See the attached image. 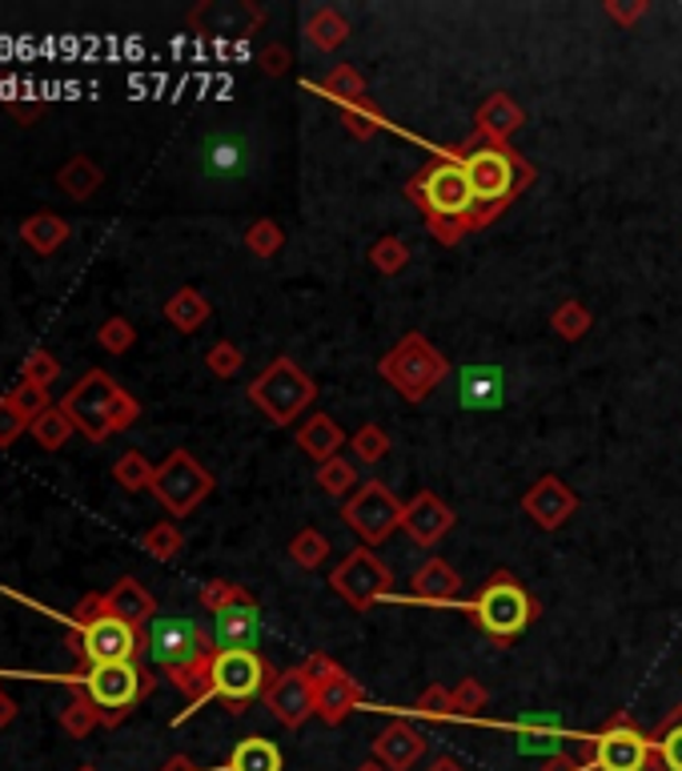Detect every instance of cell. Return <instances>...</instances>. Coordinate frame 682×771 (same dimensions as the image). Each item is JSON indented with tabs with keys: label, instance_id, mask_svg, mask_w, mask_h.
Instances as JSON below:
<instances>
[{
	"label": "cell",
	"instance_id": "cell-1",
	"mask_svg": "<svg viewBox=\"0 0 682 771\" xmlns=\"http://www.w3.org/2000/svg\"><path fill=\"white\" fill-rule=\"evenodd\" d=\"M470 611L490 639L510 643V639H518V635L526 631V623L535 619V602H530V595H526L510 575H493V582H486Z\"/></svg>",
	"mask_w": 682,
	"mask_h": 771
},
{
	"label": "cell",
	"instance_id": "cell-2",
	"mask_svg": "<svg viewBox=\"0 0 682 771\" xmlns=\"http://www.w3.org/2000/svg\"><path fill=\"white\" fill-rule=\"evenodd\" d=\"M116 394H121V386H116L105 371H89L77 378V386H69L61 410L73 418V426L89 438V443H105L109 434H113L109 414H113Z\"/></svg>",
	"mask_w": 682,
	"mask_h": 771
},
{
	"label": "cell",
	"instance_id": "cell-3",
	"mask_svg": "<svg viewBox=\"0 0 682 771\" xmlns=\"http://www.w3.org/2000/svg\"><path fill=\"white\" fill-rule=\"evenodd\" d=\"M145 651L157 667L177 671V667H190L197 659L213 656L217 647H213L210 635L201 631V623L181 619V615H169V619H153L145 627Z\"/></svg>",
	"mask_w": 682,
	"mask_h": 771
},
{
	"label": "cell",
	"instance_id": "cell-4",
	"mask_svg": "<svg viewBox=\"0 0 682 771\" xmlns=\"http://www.w3.org/2000/svg\"><path fill=\"white\" fill-rule=\"evenodd\" d=\"M253 406H262L273 423H294L297 414L314 402V382L305 378L289 358H277L262 378L250 386Z\"/></svg>",
	"mask_w": 682,
	"mask_h": 771
},
{
	"label": "cell",
	"instance_id": "cell-5",
	"mask_svg": "<svg viewBox=\"0 0 682 771\" xmlns=\"http://www.w3.org/2000/svg\"><path fill=\"white\" fill-rule=\"evenodd\" d=\"M153 495L161 498V507L169 515H190L197 510V503L213 490V475L190 450H173L165 463L157 466V475H153V486H149Z\"/></svg>",
	"mask_w": 682,
	"mask_h": 771
},
{
	"label": "cell",
	"instance_id": "cell-6",
	"mask_svg": "<svg viewBox=\"0 0 682 771\" xmlns=\"http://www.w3.org/2000/svg\"><path fill=\"white\" fill-rule=\"evenodd\" d=\"M84 696L93 699L101 711V723L116 728L121 719L133 711V703L145 696V679L136 671V663H96L84 676Z\"/></svg>",
	"mask_w": 682,
	"mask_h": 771
},
{
	"label": "cell",
	"instance_id": "cell-7",
	"mask_svg": "<svg viewBox=\"0 0 682 771\" xmlns=\"http://www.w3.org/2000/svg\"><path fill=\"white\" fill-rule=\"evenodd\" d=\"M418 190H421L418 197L426 201L434 222H466L474 213V205H478L462 161H438V165H430L426 177L418 181Z\"/></svg>",
	"mask_w": 682,
	"mask_h": 771
},
{
	"label": "cell",
	"instance_id": "cell-8",
	"mask_svg": "<svg viewBox=\"0 0 682 771\" xmlns=\"http://www.w3.org/2000/svg\"><path fill=\"white\" fill-rule=\"evenodd\" d=\"M462 165H466V177H470L474 201H478L486 210V217H490L518 185L515 158H510L502 145H474L462 158Z\"/></svg>",
	"mask_w": 682,
	"mask_h": 771
},
{
	"label": "cell",
	"instance_id": "cell-9",
	"mask_svg": "<svg viewBox=\"0 0 682 771\" xmlns=\"http://www.w3.org/2000/svg\"><path fill=\"white\" fill-rule=\"evenodd\" d=\"M381 374H386L409 402H418L430 394L434 382L446 374V362L438 358V349L421 338H406L386 362H381Z\"/></svg>",
	"mask_w": 682,
	"mask_h": 771
},
{
	"label": "cell",
	"instance_id": "cell-10",
	"mask_svg": "<svg viewBox=\"0 0 682 771\" xmlns=\"http://www.w3.org/2000/svg\"><path fill=\"white\" fill-rule=\"evenodd\" d=\"M213 696L225 703H250L269 683V663L257 651H217L210 663Z\"/></svg>",
	"mask_w": 682,
	"mask_h": 771
},
{
	"label": "cell",
	"instance_id": "cell-11",
	"mask_svg": "<svg viewBox=\"0 0 682 771\" xmlns=\"http://www.w3.org/2000/svg\"><path fill=\"white\" fill-rule=\"evenodd\" d=\"M141 647H145V639H141L136 627H129L116 615H101L96 623L84 627L81 639L73 643V651L81 659H89V667H96V663H133V656Z\"/></svg>",
	"mask_w": 682,
	"mask_h": 771
},
{
	"label": "cell",
	"instance_id": "cell-12",
	"mask_svg": "<svg viewBox=\"0 0 682 771\" xmlns=\"http://www.w3.org/2000/svg\"><path fill=\"white\" fill-rule=\"evenodd\" d=\"M401 515H406V507H401L398 498L389 495L381 483H366L362 490H357L354 498L346 503V523L362 535L366 542H381L389 539L394 530L401 527Z\"/></svg>",
	"mask_w": 682,
	"mask_h": 771
},
{
	"label": "cell",
	"instance_id": "cell-13",
	"mask_svg": "<svg viewBox=\"0 0 682 771\" xmlns=\"http://www.w3.org/2000/svg\"><path fill=\"white\" fill-rule=\"evenodd\" d=\"M389 582H394L389 571L369 555V550H354V555L334 571V587L346 595L349 602H357V607H366V602L389 595Z\"/></svg>",
	"mask_w": 682,
	"mask_h": 771
},
{
	"label": "cell",
	"instance_id": "cell-14",
	"mask_svg": "<svg viewBox=\"0 0 682 771\" xmlns=\"http://www.w3.org/2000/svg\"><path fill=\"white\" fill-rule=\"evenodd\" d=\"M647 763H651V743L627 723L594 736V768L599 771H647Z\"/></svg>",
	"mask_w": 682,
	"mask_h": 771
},
{
	"label": "cell",
	"instance_id": "cell-15",
	"mask_svg": "<svg viewBox=\"0 0 682 771\" xmlns=\"http://www.w3.org/2000/svg\"><path fill=\"white\" fill-rule=\"evenodd\" d=\"M257 635H262V611L250 595L213 615V647L217 651H253Z\"/></svg>",
	"mask_w": 682,
	"mask_h": 771
},
{
	"label": "cell",
	"instance_id": "cell-16",
	"mask_svg": "<svg viewBox=\"0 0 682 771\" xmlns=\"http://www.w3.org/2000/svg\"><path fill=\"white\" fill-rule=\"evenodd\" d=\"M253 165V149L242 133H233V129H221L213 138H205L201 145V170L210 173V177H221V181H233V177H245Z\"/></svg>",
	"mask_w": 682,
	"mask_h": 771
},
{
	"label": "cell",
	"instance_id": "cell-17",
	"mask_svg": "<svg viewBox=\"0 0 682 771\" xmlns=\"http://www.w3.org/2000/svg\"><path fill=\"white\" fill-rule=\"evenodd\" d=\"M269 708H273V716L282 719V723L297 728L309 711H317L314 679L305 676V671H289V676H282L277 683L269 687Z\"/></svg>",
	"mask_w": 682,
	"mask_h": 771
},
{
	"label": "cell",
	"instance_id": "cell-18",
	"mask_svg": "<svg viewBox=\"0 0 682 771\" xmlns=\"http://www.w3.org/2000/svg\"><path fill=\"white\" fill-rule=\"evenodd\" d=\"M506 378L493 366H470V371L458 374V398H462L466 410H498Z\"/></svg>",
	"mask_w": 682,
	"mask_h": 771
},
{
	"label": "cell",
	"instance_id": "cell-19",
	"mask_svg": "<svg viewBox=\"0 0 682 771\" xmlns=\"http://www.w3.org/2000/svg\"><path fill=\"white\" fill-rule=\"evenodd\" d=\"M526 510L535 515L538 527L554 530V527H562L567 515L574 510V495L562 486V478H538V486L526 495Z\"/></svg>",
	"mask_w": 682,
	"mask_h": 771
},
{
	"label": "cell",
	"instance_id": "cell-20",
	"mask_svg": "<svg viewBox=\"0 0 682 771\" xmlns=\"http://www.w3.org/2000/svg\"><path fill=\"white\" fill-rule=\"evenodd\" d=\"M105 602H109V615L125 619L136 631H145V627L153 623V611H157L153 595H149L136 579H116L113 591H105Z\"/></svg>",
	"mask_w": 682,
	"mask_h": 771
},
{
	"label": "cell",
	"instance_id": "cell-21",
	"mask_svg": "<svg viewBox=\"0 0 682 771\" xmlns=\"http://www.w3.org/2000/svg\"><path fill=\"white\" fill-rule=\"evenodd\" d=\"M450 523H454V510L434 495H418L406 507V515H401V527H406L418 542L441 539V535L450 530Z\"/></svg>",
	"mask_w": 682,
	"mask_h": 771
},
{
	"label": "cell",
	"instance_id": "cell-22",
	"mask_svg": "<svg viewBox=\"0 0 682 771\" xmlns=\"http://www.w3.org/2000/svg\"><path fill=\"white\" fill-rule=\"evenodd\" d=\"M518 751L522 755H558L567 743L562 719L558 716H522L518 719Z\"/></svg>",
	"mask_w": 682,
	"mask_h": 771
},
{
	"label": "cell",
	"instance_id": "cell-23",
	"mask_svg": "<svg viewBox=\"0 0 682 771\" xmlns=\"http://www.w3.org/2000/svg\"><path fill=\"white\" fill-rule=\"evenodd\" d=\"M69 233H73V225L64 222L61 213H32V217H24L21 222V242L29 245L32 254H57L64 242H69Z\"/></svg>",
	"mask_w": 682,
	"mask_h": 771
},
{
	"label": "cell",
	"instance_id": "cell-24",
	"mask_svg": "<svg viewBox=\"0 0 682 771\" xmlns=\"http://www.w3.org/2000/svg\"><path fill=\"white\" fill-rule=\"evenodd\" d=\"M57 185H61L64 197H73V201H89L101 185H105V173H101V165H96L93 158H69L61 165V173H57Z\"/></svg>",
	"mask_w": 682,
	"mask_h": 771
},
{
	"label": "cell",
	"instance_id": "cell-25",
	"mask_svg": "<svg viewBox=\"0 0 682 771\" xmlns=\"http://www.w3.org/2000/svg\"><path fill=\"white\" fill-rule=\"evenodd\" d=\"M165 317L181 329V334H197V329L210 322V302H205L193 286H181L177 294L165 302Z\"/></svg>",
	"mask_w": 682,
	"mask_h": 771
},
{
	"label": "cell",
	"instance_id": "cell-26",
	"mask_svg": "<svg viewBox=\"0 0 682 771\" xmlns=\"http://www.w3.org/2000/svg\"><path fill=\"white\" fill-rule=\"evenodd\" d=\"M458 587H462V579H458L441 559H430L426 567H418V575H414V595H418V599L450 602L454 595H458Z\"/></svg>",
	"mask_w": 682,
	"mask_h": 771
},
{
	"label": "cell",
	"instance_id": "cell-27",
	"mask_svg": "<svg viewBox=\"0 0 682 771\" xmlns=\"http://www.w3.org/2000/svg\"><path fill=\"white\" fill-rule=\"evenodd\" d=\"M297 443H302L305 455H314V458H322V463H329V458L337 455V446H342V430H337L334 418L317 414V418H309V423L297 430Z\"/></svg>",
	"mask_w": 682,
	"mask_h": 771
},
{
	"label": "cell",
	"instance_id": "cell-28",
	"mask_svg": "<svg viewBox=\"0 0 682 771\" xmlns=\"http://www.w3.org/2000/svg\"><path fill=\"white\" fill-rule=\"evenodd\" d=\"M478 125H482V133H490V138L502 141V138H510L518 125H522V109H518L506 93H493L490 101L478 109Z\"/></svg>",
	"mask_w": 682,
	"mask_h": 771
},
{
	"label": "cell",
	"instance_id": "cell-29",
	"mask_svg": "<svg viewBox=\"0 0 682 771\" xmlns=\"http://www.w3.org/2000/svg\"><path fill=\"white\" fill-rule=\"evenodd\" d=\"M230 771H282V751L262 736H250V740L233 748Z\"/></svg>",
	"mask_w": 682,
	"mask_h": 771
},
{
	"label": "cell",
	"instance_id": "cell-30",
	"mask_svg": "<svg viewBox=\"0 0 682 771\" xmlns=\"http://www.w3.org/2000/svg\"><path fill=\"white\" fill-rule=\"evenodd\" d=\"M29 434L37 438V446H41V450H64V443L77 434V426H73V418L61 410V406H49L41 418H32V423H29Z\"/></svg>",
	"mask_w": 682,
	"mask_h": 771
},
{
	"label": "cell",
	"instance_id": "cell-31",
	"mask_svg": "<svg viewBox=\"0 0 682 771\" xmlns=\"http://www.w3.org/2000/svg\"><path fill=\"white\" fill-rule=\"evenodd\" d=\"M213 656H217V651H213ZM213 656L197 659V663H190V667H177V671H169L173 687L190 696L193 708H201V703H205V699L213 696V683H210V663H213ZM193 708H190V711H193Z\"/></svg>",
	"mask_w": 682,
	"mask_h": 771
},
{
	"label": "cell",
	"instance_id": "cell-32",
	"mask_svg": "<svg viewBox=\"0 0 682 771\" xmlns=\"http://www.w3.org/2000/svg\"><path fill=\"white\" fill-rule=\"evenodd\" d=\"M357 699H362V691L354 687V679L349 676H334L322 683V691H317V711L326 719H342L349 708H354Z\"/></svg>",
	"mask_w": 682,
	"mask_h": 771
},
{
	"label": "cell",
	"instance_id": "cell-33",
	"mask_svg": "<svg viewBox=\"0 0 682 771\" xmlns=\"http://www.w3.org/2000/svg\"><path fill=\"white\" fill-rule=\"evenodd\" d=\"M153 475H157V466H149V458L141 455V450H129V455H121L113 463V478L121 486H125V490H149V486H153Z\"/></svg>",
	"mask_w": 682,
	"mask_h": 771
},
{
	"label": "cell",
	"instance_id": "cell-34",
	"mask_svg": "<svg viewBox=\"0 0 682 771\" xmlns=\"http://www.w3.org/2000/svg\"><path fill=\"white\" fill-rule=\"evenodd\" d=\"M96 723H101V711H96V703L84 696V691L61 711V728H64V736H73V740H84Z\"/></svg>",
	"mask_w": 682,
	"mask_h": 771
},
{
	"label": "cell",
	"instance_id": "cell-35",
	"mask_svg": "<svg viewBox=\"0 0 682 771\" xmlns=\"http://www.w3.org/2000/svg\"><path fill=\"white\" fill-rule=\"evenodd\" d=\"M418 751H421V740L409 728H389L386 736L378 740V755H381V760L394 763V768H406V763L414 760Z\"/></svg>",
	"mask_w": 682,
	"mask_h": 771
},
{
	"label": "cell",
	"instance_id": "cell-36",
	"mask_svg": "<svg viewBox=\"0 0 682 771\" xmlns=\"http://www.w3.org/2000/svg\"><path fill=\"white\" fill-rule=\"evenodd\" d=\"M305 32H309V41H314L317 49H337V44L346 41L349 29L334 9H317L314 17H309V24H305Z\"/></svg>",
	"mask_w": 682,
	"mask_h": 771
},
{
	"label": "cell",
	"instance_id": "cell-37",
	"mask_svg": "<svg viewBox=\"0 0 682 771\" xmlns=\"http://www.w3.org/2000/svg\"><path fill=\"white\" fill-rule=\"evenodd\" d=\"M141 547H145L153 559L169 562V559H177V555H181L185 539H181V530L173 527V523H157V527H149L145 535H141Z\"/></svg>",
	"mask_w": 682,
	"mask_h": 771
},
{
	"label": "cell",
	"instance_id": "cell-38",
	"mask_svg": "<svg viewBox=\"0 0 682 771\" xmlns=\"http://www.w3.org/2000/svg\"><path fill=\"white\" fill-rule=\"evenodd\" d=\"M96 342H101L105 354H129L136 342V329L129 317H109V322H101V329H96Z\"/></svg>",
	"mask_w": 682,
	"mask_h": 771
},
{
	"label": "cell",
	"instance_id": "cell-39",
	"mask_svg": "<svg viewBox=\"0 0 682 771\" xmlns=\"http://www.w3.org/2000/svg\"><path fill=\"white\" fill-rule=\"evenodd\" d=\"M21 378L32 382V386H44V390H49V386L61 378V362H57L49 349H32L29 358L21 362Z\"/></svg>",
	"mask_w": 682,
	"mask_h": 771
},
{
	"label": "cell",
	"instance_id": "cell-40",
	"mask_svg": "<svg viewBox=\"0 0 682 771\" xmlns=\"http://www.w3.org/2000/svg\"><path fill=\"white\" fill-rule=\"evenodd\" d=\"M9 398H12V406H17V410L24 414V418H41L44 410H49V390H44V386H32V382H17V386H12L9 390Z\"/></svg>",
	"mask_w": 682,
	"mask_h": 771
},
{
	"label": "cell",
	"instance_id": "cell-41",
	"mask_svg": "<svg viewBox=\"0 0 682 771\" xmlns=\"http://www.w3.org/2000/svg\"><path fill=\"white\" fill-rule=\"evenodd\" d=\"M326 550L329 542L317 535V530H302L294 542H289V555H294V562H302V567H317V562L326 559Z\"/></svg>",
	"mask_w": 682,
	"mask_h": 771
},
{
	"label": "cell",
	"instance_id": "cell-42",
	"mask_svg": "<svg viewBox=\"0 0 682 771\" xmlns=\"http://www.w3.org/2000/svg\"><path fill=\"white\" fill-rule=\"evenodd\" d=\"M659 763L662 771H682V719L666 723V731L659 736Z\"/></svg>",
	"mask_w": 682,
	"mask_h": 771
},
{
	"label": "cell",
	"instance_id": "cell-43",
	"mask_svg": "<svg viewBox=\"0 0 682 771\" xmlns=\"http://www.w3.org/2000/svg\"><path fill=\"white\" fill-rule=\"evenodd\" d=\"M24 430H29V418L12 406L9 394H0V446H12Z\"/></svg>",
	"mask_w": 682,
	"mask_h": 771
},
{
	"label": "cell",
	"instance_id": "cell-44",
	"mask_svg": "<svg viewBox=\"0 0 682 771\" xmlns=\"http://www.w3.org/2000/svg\"><path fill=\"white\" fill-rule=\"evenodd\" d=\"M205 366H210L217 378H233V374L242 371V349L230 346V342H217V346L205 354Z\"/></svg>",
	"mask_w": 682,
	"mask_h": 771
},
{
	"label": "cell",
	"instance_id": "cell-45",
	"mask_svg": "<svg viewBox=\"0 0 682 771\" xmlns=\"http://www.w3.org/2000/svg\"><path fill=\"white\" fill-rule=\"evenodd\" d=\"M317 483L326 486L329 495H346L349 486H354V466L329 458V463H322V470H317Z\"/></svg>",
	"mask_w": 682,
	"mask_h": 771
},
{
	"label": "cell",
	"instance_id": "cell-46",
	"mask_svg": "<svg viewBox=\"0 0 682 771\" xmlns=\"http://www.w3.org/2000/svg\"><path fill=\"white\" fill-rule=\"evenodd\" d=\"M237 599H245V591L242 587H230V582H205V587H201V607H205V611H225V607H230V602H237Z\"/></svg>",
	"mask_w": 682,
	"mask_h": 771
},
{
	"label": "cell",
	"instance_id": "cell-47",
	"mask_svg": "<svg viewBox=\"0 0 682 771\" xmlns=\"http://www.w3.org/2000/svg\"><path fill=\"white\" fill-rule=\"evenodd\" d=\"M354 446H357V458H362V463H378V458L389 450V438L378 430V426H366V430L354 438Z\"/></svg>",
	"mask_w": 682,
	"mask_h": 771
},
{
	"label": "cell",
	"instance_id": "cell-48",
	"mask_svg": "<svg viewBox=\"0 0 682 771\" xmlns=\"http://www.w3.org/2000/svg\"><path fill=\"white\" fill-rule=\"evenodd\" d=\"M245 245H250L253 254L269 257V254H277V245H282V233H277V225H273V222H257L250 230V237H245Z\"/></svg>",
	"mask_w": 682,
	"mask_h": 771
},
{
	"label": "cell",
	"instance_id": "cell-49",
	"mask_svg": "<svg viewBox=\"0 0 682 771\" xmlns=\"http://www.w3.org/2000/svg\"><path fill=\"white\" fill-rule=\"evenodd\" d=\"M141 418V406H136V398L133 394H116V402H113V414H109V426H113V434H121V430H129V426Z\"/></svg>",
	"mask_w": 682,
	"mask_h": 771
},
{
	"label": "cell",
	"instance_id": "cell-50",
	"mask_svg": "<svg viewBox=\"0 0 682 771\" xmlns=\"http://www.w3.org/2000/svg\"><path fill=\"white\" fill-rule=\"evenodd\" d=\"M101 615H109V602H105V595H84L81 602L73 607V627L77 631H84L89 623H96Z\"/></svg>",
	"mask_w": 682,
	"mask_h": 771
},
{
	"label": "cell",
	"instance_id": "cell-51",
	"mask_svg": "<svg viewBox=\"0 0 682 771\" xmlns=\"http://www.w3.org/2000/svg\"><path fill=\"white\" fill-rule=\"evenodd\" d=\"M374 262H378V270H389V274H394V270L406 265V250H401L398 242H381L378 250H374Z\"/></svg>",
	"mask_w": 682,
	"mask_h": 771
},
{
	"label": "cell",
	"instance_id": "cell-52",
	"mask_svg": "<svg viewBox=\"0 0 682 771\" xmlns=\"http://www.w3.org/2000/svg\"><path fill=\"white\" fill-rule=\"evenodd\" d=\"M587 310H578V306H567L562 310V314H558V329H562V334H567V338H574V334H582V329H587Z\"/></svg>",
	"mask_w": 682,
	"mask_h": 771
},
{
	"label": "cell",
	"instance_id": "cell-53",
	"mask_svg": "<svg viewBox=\"0 0 682 771\" xmlns=\"http://www.w3.org/2000/svg\"><path fill=\"white\" fill-rule=\"evenodd\" d=\"M9 116L12 121H21V125H32V121H41V113H44V105L41 101H9Z\"/></svg>",
	"mask_w": 682,
	"mask_h": 771
},
{
	"label": "cell",
	"instance_id": "cell-54",
	"mask_svg": "<svg viewBox=\"0 0 682 771\" xmlns=\"http://www.w3.org/2000/svg\"><path fill=\"white\" fill-rule=\"evenodd\" d=\"M326 89H337V93L357 97V93H362V77H354V73H349V69H337V73L326 81Z\"/></svg>",
	"mask_w": 682,
	"mask_h": 771
},
{
	"label": "cell",
	"instance_id": "cell-55",
	"mask_svg": "<svg viewBox=\"0 0 682 771\" xmlns=\"http://www.w3.org/2000/svg\"><path fill=\"white\" fill-rule=\"evenodd\" d=\"M12 719H17V699L0 691V728H9Z\"/></svg>",
	"mask_w": 682,
	"mask_h": 771
},
{
	"label": "cell",
	"instance_id": "cell-56",
	"mask_svg": "<svg viewBox=\"0 0 682 771\" xmlns=\"http://www.w3.org/2000/svg\"><path fill=\"white\" fill-rule=\"evenodd\" d=\"M165 771H193V768H190V763H185V760H173V763H169Z\"/></svg>",
	"mask_w": 682,
	"mask_h": 771
},
{
	"label": "cell",
	"instance_id": "cell-57",
	"mask_svg": "<svg viewBox=\"0 0 682 771\" xmlns=\"http://www.w3.org/2000/svg\"><path fill=\"white\" fill-rule=\"evenodd\" d=\"M81 771H96V768H81Z\"/></svg>",
	"mask_w": 682,
	"mask_h": 771
},
{
	"label": "cell",
	"instance_id": "cell-58",
	"mask_svg": "<svg viewBox=\"0 0 682 771\" xmlns=\"http://www.w3.org/2000/svg\"><path fill=\"white\" fill-rule=\"evenodd\" d=\"M0 691H4V687H0Z\"/></svg>",
	"mask_w": 682,
	"mask_h": 771
}]
</instances>
